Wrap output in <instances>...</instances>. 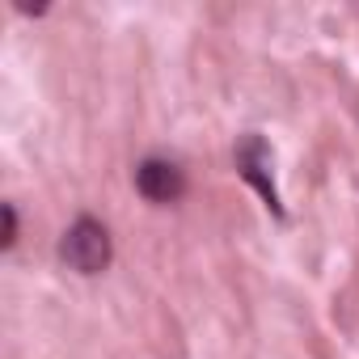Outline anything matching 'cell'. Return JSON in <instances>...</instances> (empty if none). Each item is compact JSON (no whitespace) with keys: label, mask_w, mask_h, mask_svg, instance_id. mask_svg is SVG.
<instances>
[{"label":"cell","mask_w":359,"mask_h":359,"mask_svg":"<svg viewBox=\"0 0 359 359\" xmlns=\"http://www.w3.org/2000/svg\"><path fill=\"white\" fill-rule=\"evenodd\" d=\"M110 233H106V224L102 220H89V216H81L68 233H64V241H60V258L76 271V275H102L106 266H110Z\"/></svg>","instance_id":"cell-1"},{"label":"cell","mask_w":359,"mask_h":359,"mask_svg":"<svg viewBox=\"0 0 359 359\" xmlns=\"http://www.w3.org/2000/svg\"><path fill=\"white\" fill-rule=\"evenodd\" d=\"M237 173L266 199V208L275 216H283V203H279V191H275V177H271V148L262 135H245L237 144Z\"/></svg>","instance_id":"cell-2"},{"label":"cell","mask_w":359,"mask_h":359,"mask_svg":"<svg viewBox=\"0 0 359 359\" xmlns=\"http://www.w3.org/2000/svg\"><path fill=\"white\" fill-rule=\"evenodd\" d=\"M135 191L148 203H177L187 191V173L165 156H148V161L135 165Z\"/></svg>","instance_id":"cell-3"},{"label":"cell","mask_w":359,"mask_h":359,"mask_svg":"<svg viewBox=\"0 0 359 359\" xmlns=\"http://www.w3.org/2000/svg\"><path fill=\"white\" fill-rule=\"evenodd\" d=\"M0 220H5V233H0V245H13L18 241V208L13 203H5V208H0Z\"/></svg>","instance_id":"cell-4"}]
</instances>
